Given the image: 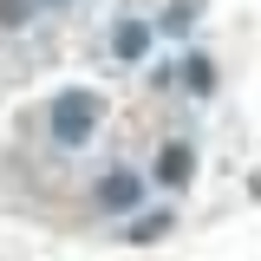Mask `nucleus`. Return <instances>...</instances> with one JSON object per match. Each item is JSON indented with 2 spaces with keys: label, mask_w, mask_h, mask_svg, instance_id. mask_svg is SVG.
Masks as SVG:
<instances>
[{
  "label": "nucleus",
  "mask_w": 261,
  "mask_h": 261,
  "mask_svg": "<svg viewBox=\"0 0 261 261\" xmlns=\"http://www.w3.org/2000/svg\"><path fill=\"white\" fill-rule=\"evenodd\" d=\"M98 124H105V98H98L92 85H65V92H53V105H46V137H53L59 150H85Z\"/></svg>",
  "instance_id": "1"
},
{
  "label": "nucleus",
  "mask_w": 261,
  "mask_h": 261,
  "mask_svg": "<svg viewBox=\"0 0 261 261\" xmlns=\"http://www.w3.org/2000/svg\"><path fill=\"white\" fill-rule=\"evenodd\" d=\"M150 176H157V190H183V183L196 176V144H183V137L157 144V163H150Z\"/></svg>",
  "instance_id": "2"
},
{
  "label": "nucleus",
  "mask_w": 261,
  "mask_h": 261,
  "mask_svg": "<svg viewBox=\"0 0 261 261\" xmlns=\"http://www.w3.org/2000/svg\"><path fill=\"white\" fill-rule=\"evenodd\" d=\"M137 202H144V176H130V170L98 176V209H105V216H130Z\"/></svg>",
  "instance_id": "3"
},
{
  "label": "nucleus",
  "mask_w": 261,
  "mask_h": 261,
  "mask_svg": "<svg viewBox=\"0 0 261 261\" xmlns=\"http://www.w3.org/2000/svg\"><path fill=\"white\" fill-rule=\"evenodd\" d=\"M150 46H157V27H150V20H118V27H111V53L124 65H137Z\"/></svg>",
  "instance_id": "4"
},
{
  "label": "nucleus",
  "mask_w": 261,
  "mask_h": 261,
  "mask_svg": "<svg viewBox=\"0 0 261 261\" xmlns=\"http://www.w3.org/2000/svg\"><path fill=\"white\" fill-rule=\"evenodd\" d=\"M176 79L190 85V98H216V85H222V72H216V59H209V53H183Z\"/></svg>",
  "instance_id": "5"
},
{
  "label": "nucleus",
  "mask_w": 261,
  "mask_h": 261,
  "mask_svg": "<svg viewBox=\"0 0 261 261\" xmlns=\"http://www.w3.org/2000/svg\"><path fill=\"white\" fill-rule=\"evenodd\" d=\"M124 235H130V242H157V235H170V209H157V216H137Z\"/></svg>",
  "instance_id": "6"
},
{
  "label": "nucleus",
  "mask_w": 261,
  "mask_h": 261,
  "mask_svg": "<svg viewBox=\"0 0 261 261\" xmlns=\"http://www.w3.org/2000/svg\"><path fill=\"white\" fill-rule=\"evenodd\" d=\"M190 20H196V0H176V7L163 13V27H157V39H170V33H190Z\"/></svg>",
  "instance_id": "7"
},
{
  "label": "nucleus",
  "mask_w": 261,
  "mask_h": 261,
  "mask_svg": "<svg viewBox=\"0 0 261 261\" xmlns=\"http://www.w3.org/2000/svg\"><path fill=\"white\" fill-rule=\"evenodd\" d=\"M27 20H33V0H0V27L7 33H20Z\"/></svg>",
  "instance_id": "8"
},
{
  "label": "nucleus",
  "mask_w": 261,
  "mask_h": 261,
  "mask_svg": "<svg viewBox=\"0 0 261 261\" xmlns=\"http://www.w3.org/2000/svg\"><path fill=\"white\" fill-rule=\"evenodd\" d=\"M39 7H72V0H39Z\"/></svg>",
  "instance_id": "9"
},
{
  "label": "nucleus",
  "mask_w": 261,
  "mask_h": 261,
  "mask_svg": "<svg viewBox=\"0 0 261 261\" xmlns=\"http://www.w3.org/2000/svg\"><path fill=\"white\" fill-rule=\"evenodd\" d=\"M255 196H261V176H255Z\"/></svg>",
  "instance_id": "10"
}]
</instances>
